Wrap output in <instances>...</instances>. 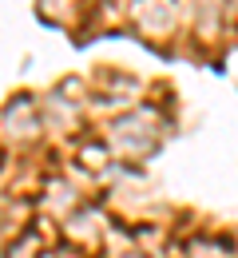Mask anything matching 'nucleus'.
I'll list each match as a JSON object with an SVG mask.
<instances>
[]
</instances>
